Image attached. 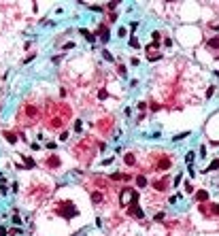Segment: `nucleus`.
I'll return each instance as SVG.
<instances>
[{
	"label": "nucleus",
	"instance_id": "f257e3e1",
	"mask_svg": "<svg viewBox=\"0 0 219 236\" xmlns=\"http://www.w3.org/2000/svg\"><path fill=\"white\" fill-rule=\"evenodd\" d=\"M138 198H141V194L136 192L134 187H130V185H128V187H123L121 192H119V206H121V208H126L130 202L138 200Z\"/></svg>",
	"mask_w": 219,
	"mask_h": 236
},
{
	"label": "nucleus",
	"instance_id": "f03ea898",
	"mask_svg": "<svg viewBox=\"0 0 219 236\" xmlns=\"http://www.w3.org/2000/svg\"><path fill=\"white\" fill-rule=\"evenodd\" d=\"M58 213L62 217H66V219H72V217L79 215V208L72 204V202H66V200H60L58 202Z\"/></svg>",
	"mask_w": 219,
	"mask_h": 236
},
{
	"label": "nucleus",
	"instance_id": "7ed1b4c3",
	"mask_svg": "<svg viewBox=\"0 0 219 236\" xmlns=\"http://www.w3.org/2000/svg\"><path fill=\"white\" fill-rule=\"evenodd\" d=\"M172 168V158L168 155V153H160L158 160H156V164H153V170L156 172H166Z\"/></svg>",
	"mask_w": 219,
	"mask_h": 236
},
{
	"label": "nucleus",
	"instance_id": "20e7f679",
	"mask_svg": "<svg viewBox=\"0 0 219 236\" xmlns=\"http://www.w3.org/2000/svg\"><path fill=\"white\" fill-rule=\"evenodd\" d=\"M126 211H128V215H130V217H136L138 221H145V211L141 208V202H138V200L130 202V204L126 206Z\"/></svg>",
	"mask_w": 219,
	"mask_h": 236
},
{
	"label": "nucleus",
	"instance_id": "39448f33",
	"mask_svg": "<svg viewBox=\"0 0 219 236\" xmlns=\"http://www.w3.org/2000/svg\"><path fill=\"white\" fill-rule=\"evenodd\" d=\"M151 187L156 189L158 194H164V192H166V189L170 187V177H168V175H164L162 179H156V181H151Z\"/></svg>",
	"mask_w": 219,
	"mask_h": 236
},
{
	"label": "nucleus",
	"instance_id": "423d86ee",
	"mask_svg": "<svg viewBox=\"0 0 219 236\" xmlns=\"http://www.w3.org/2000/svg\"><path fill=\"white\" fill-rule=\"evenodd\" d=\"M96 39H100V43H108L111 41V30H108V24H98L96 28Z\"/></svg>",
	"mask_w": 219,
	"mask_h": 236
},
{
	"label": "nucleus",
	"instance_id": "0eeeda50",
	"mask_svg": "<svg viewBox=\"0 0 219 236\" xmlns=\"http://www.w3.org/2000/svg\"><path fill=\"white\" fill-rule=\"evenodd\" d=\"M45 166H47V168H51V170H56V168H60V166H62V160L56 155V153H51V155H49L47 160H45Z\"/></svg>",
	"mask_w": 219,
	"mask_h": 236
},
{
	"label": "nucleus",
	"instance_id": "6e6552de",
	"mask_svg": "<svg viewBox=\"0 0 219 236\" xmlns=\"http://www.w3.org/2000/svg\"><path fill=\"white\" fill-rule=\"evenodd\" d=\"M108 181H113V183H117V181H121V183H128V181H132V175H123V172H113V175L108 177Z\"/></svg>",
	"mask_w": 219,
	"mask_h": 236
},
{
	"label": "nucleus",
	"instance_id": "1a4fd4ad",
	"mask_svg": "<svg viewBox=\"0 0 219 236\" xmlns=\"http://www.w3.org/2000/svg\"><path fill=\"white\" fill-rule=\"evenodd\" d=\"M208 198H211V196H208V192H206V189H198V192L194 194V200H196L198 204H204V202H208Z\"/></svg>",
	"mask_w": 219,
	"mask_h": 236
},
{
	"label": "nucleus",
	"instance_id": "9d476101",
	"mask_svg": "<svg viewBox=\"0 0 219 236\" xmlns=\"http://www.w3.org/2000/svg\"><path fill=\"white\" fill-rule=\"evenodd\" d=\"M123 164H126L128 168H132V166L136 164V153H134V151H128L126 155H123Z\"/></svg>",
	"mask_w": 219,
	"mask_h": 236
},
{
	"label": "nucleus",
	"instance_id": "9b49d317",
	"mask_svg": "<svg viewBox=\"0 0 219 236\" xmlns=\"http://www.w3.org/2000/svg\"><path fill=\"white\" fill-rule=\"evenodd\" d=\"M206 49H208V51H219V34L206 41Z\"/></svg>",
	"mask_w": 219,
	"mask_h": 236
},
{
	"label": "nucleus",
	"instance_id": "f8f14e48",
	"mask_svg": "<svg viewBox=\"0 0 219 236\" xmlns=\"http://www.w3.org/2000/svg\"><path fill=\"white\" fill-rule=\"evenodd\" d=\"M136 187H138V189H145V187H147L149 185V179L147 177H145V175H136Z\"/></svg>",
	"mask_w": 219,
	"mask_h": 236
},
{
	"label": "nucleus",
	"instance_id": "ddd939ff",
	"mask_svg": "<svg viewBox=\"0 0 219 236\" xmlns=\"http://www.w3.org/2000/svg\"><path fill=\"white\" fill-rule=\"evenodd\" d=\"M79 34H81V36H83V39H85V41H89V43H92V45L96 43V34H92V32H89L87 28H81V30H79Z\"/></svg>",
	"mask_w": 219,
	"mask_h": 236
},
{
	"label": "nucleus",
	"instance_id": "4468645a",
	"mask_svg": "<svg viewBox=\"0 0 219 236\" xmlns=\"http://www.w3.org/2000/svg\"><path fill=\"white\" fill-rule=\"evenodd\" d=\"M89 198H92V202H94V204H102V202H104V194H102V192H98V189L89 194Z\"/></svg>",
	"mask_w": 219,
	"mask_h": 236
},
{
	"label": "nucleus",
	"instance_id": "2eb2a0df",
	"mask_svg": "<svg viewBox=\"0 0 219 236\" xmlns=\"http://www.w3.org/2000/svg\"><path fill=\"white\" fill-rule=\"evenodd\" d=\"M213 170H219V158H217V160H213L211 164H208V168H204L202 172L206 175V172H213Z\"/></svg>",
	"mask_w": 219,
	"mask_h": 236
},
{
	"label": "nucleus",
	"instance_id": "dca6fc26",
	"mask_svg": "<svg viewBox=\"0 0 219 236\" xmlns=\"http://www.w3.org/2000/svg\"><path fill=\"white\" fill-rule=\"evenodd\" d=\"M128 45H130L132 49H141V43H138L136 36H130V39H128Z\"/></svg>",
	"mask_w": 219,
	"mask_h": 236
},
{
	"label": "nucleus",
	"instance_id": "f3484780",
	"mask_svg": "<svg viewBox=\"0 0 219 236\" xmlns=\"http://www.w3.org/2000/svg\"><path fill=\"white\" fill-rule=\"evenodd\" d=\"M189 134H191L189 130H185V132H179V134H175V136H172V140H175V143H177V140H183V138H187Z\"/></svg>",
	"mask_w": 219,
	"mask_h": 236
},
{
	"label": "nucleus",
	"instance_id": "a211bd4d",
	"mask_svg": "<svg viewBox=\"0 0 219 236\" xmlns=\"http://www.w3.org/2000/svg\"><path fill=\"white\" fill-rule=\"evenodd\" d=\"M24 166H26V168H36V162H34L32 158L26 155V158H24Z\"/></svg>",
	"mask_w": 219,
	"mask_h": 236
},
{
	"label": "nucleus",
	"instance_id": "6ab92c4d",
	"mask_svg": "<svg viewBox=\"0 0 219 236\" xmlns=\"http://www.w3.org/2000/svg\"><path fill=\"white\" fill-rule=\"evenodd\" d=\"M81 130H83V119H81V117H77V119H75V132L81 134Z\"/></svg>",
	"mask_w": 219,
	"mask_h": 236
},
{
	"label": "nucleus",
	"instance_id": "aec40b11",
	"mask_svg": "<svg viewBox=\"0 0 219 236\" xmlns=\"http://www.w3.org/2000/svg\"><path fill=\"white\" fill-rule=\"evenodd\" d=\"M4 134V138L9 140V143H17V134L15 132H2Z\"/></svg>",
	"mask_w": 219,
	"mask_h": 236
},
{
	"label": "nucleus",
	"instance_id": "412c9836",
	"mask_svg": "<svg viewBox=\"0 0 219 236\" xmlns=\"http://www.w3.org/2000/svg\"><path fill=\"white\" fill-rule=\"evenodd\" d=\"M172 45H175V43H172V39H170V36H164V39H162V47H166V49H170V47H172Z\"/></svg>",
	"mask_w": 219,
	"mask_h": 236
},
{
	"label": "nucleus",
	"instance_id": "4be33fe9",
	"mask_svg": "<svg viewBox=\"0 0 219 236\" xmlns=\"http://www.w3.org/2000/svg\"><path fill=\"white\" fill-rule=\"evenodd\" d=\"M102 58H104L106 62H113V60H115V58H113V53L108 51V49H102Z\"/></svg>",
	"mask_w": 219,
	"mask_h": 236
},
{
	"label": "nucleus",
	"instance_id": "5701e85b",
	"mask_svg": "<svg viewBox=\"0 0 219 236\" xmlns=\"http://www.w3.org/2000/svg\"><path fill=\"white\" fill-rule=\"evenodd\" d=\"M206 153H208V149H206V145H200V149H198V155H200V158H202V160H204V158H206Z\"/></svg>",
	"mask_w": 219,
	"mask_h": 236
},
{
	"label": "nucleus",
	"instance_id": "b1692460",
	"mask_svg": "<svg viewBox=\"0 0 219 236\" xmlns=\"http://www.w3.org/2000/svg\"><path fill=\"white\" fill-rule=\"evenodd\" d=\"M117 17H119V15H117L115 11H113V13H108V17H106V24H115V21H117Z\"/></svg>",
	"mask_w": 219,
	"mask_h": 236
},
{
	"label": "nucleus",
	"instance_id": "393cba45",
	"mask_svg": "<svg viewBox=\"0 0 219 236\" xmlns=\"http://www.w3.org/2000/svg\"><path fill=\"white\" fill-rule=\"evenodd\" d=\"M183 189H185V194H194V185H191L189 181H185V183H183Z\"/></svg>",
	"mask_w": 219,
	"mask_h": 236
},
{
	"label": "nucleus",
	"instance_id": "a878e982",
	"mask_svg": "<svg viewBox=\"0 0 219 236\" xmlns=\"http://www.w3.org/2000/svg\"><path fill=\"white\" fill-rule=\"evenodd\" d=\"M215 89H217L215 85H211V87H208V89H206V100H211V98L215 96Z\"/></svg>",
	"mask_w": 219,
	"mask_h": 236
},
{
	"label": "nucleus",
	"instance_id": "bb28decb",
	"mask_svg": "<svg viewBox=\"0 0 219 236\" xmlns=\"http://www.w3.org/2000/svg\"><path fill=\"white\" fill-rule=\"evenodd\" d=\"M194 160H196V153H194V151H189L187 155H185V162H187V164L191 166V162H194Z\"/></svg>",
	"mask_w": 219,
	"mask_h": 236
},
{
	"label": "nucleus",
	"instance_id": "cd10ccee",
	"mask_svg": "<svg viewBox=\"0 0 219 236\" xmlns=\"http://www.w3.org/2000/svg\"><path fill=\"white\" fill-rule=\"evenodd\" d=\"M117 4H119V2H115V0H111V2H106V4H104V9H108V11L113 13V9H117Z\"/></svg>",
	"mask_w": 219,
	"mask_h": 236
},
{
	"label": "nucleus",
	"instance_id": "c85d7f7f",
	"mask_svg": "<svg viewBox=\"0 0 219 236\" xmlns=\"http://www.w3.org/2000/svg\"><path fill=\"white\" fill-rule=\"evenodd\" d=\"M98 98H100V100H106V98H108V92H106L104 87H102V89L98 92Z\"/></svg>",
	"mask_w": 219,
	"mask_h": 236
},
{
	"label": "nucleus",
	"instance_id": "c756f323",
	"mask_svg": "<svg viewBox=\"0 0 219 236\" xmlns=\"http://www.w3.org/2000/svg\"><path fill=\"white\" fill-rule=\"evenodd\" d=\"M164 219H166V215H164V213H158L156 217H153V221H156V223H162Z\"/></svg>",
	"mask_w": 219,
	"mask_h": 236
},
{
	"label": "nucleus",
	"instance_id": "7c9ffc66",
	"mask_svg": "<svg viewBox=\"0 0 219 236\" xmlns=\"http://www.w3.org/2000/svg\"><path fill=\"white\" fill-rule=\"evenodd\" d=\"M147 58H149V62H158V60H162V53H151Z\"/></svg>",
	"mask_w": 219,
	"mask_h": 236
},
{
	"label": "nucleus",
	"instance_id": "2f4dec72",
	"mask_svg": "<svg viewBox=\"0 0 219 236\" xmlns=\"http://www.w3.org/2000/svg\"><path fill=\"white\" fill-rule=\"evenodd\" d=\"M149 108H151V111H153V113H158V111H160V108H162V106H160L158 102H153V100H151V102H149Z\"/></svg>",
	"mask_w": 219,
	"mask_h": 236
},
{
	"label": "nucleus",
	"instance_id": "473e14b6",
	"mask_svg": "<svg viewBox=\"0 0 219 236\" xmlns=\"http://www.w3.org/2000/svg\"><path fill=\"white\" fill-rule=\"evenodd\" d=\"M62 49H64V51H68V49H75V43H72V41L64 43V45H62Z\"/></svg>",
	"mask_w": 219,
	"mask_h": 236
},
{
	"label": "nucleus",
	"instance_id": "72a5a7b5",
	"mask_svg": "<svg viewBox=\"0 0 219 236\" xmlns=\"http://www.w3.org/2000/svg\"><path fill=\"white\" fill-rule=\"evenodd\" d=\"M11 221H13L15 225H21V217H19V215H17V213H15V215L11 217Z\"/></svg>",
	"mask_w": 219,
	"mask_h": 236
},
{
	"label": "nucleus",
	"instance_id": "f704fd0d",
	"mask_svg": "<svg viewBox=\"0 0 219 236\" xmlns=\"http://www.w3.org/2000/svg\"><path fill=\"white\" fill-rule=\"evenodd\" d=\"M117 72H119V75H121V77H126V75H128V68L119 64V66H117Z\"/></svg>",
	"mask_w": 219,
	"mask_h": 236
},
{
	"label": "nucleus",
	"instance_id": "c9c22d12",
	"mask_svg": "<svg viewBox=\"0 0 219 236\" xmlns=\"http://www.w3.org/2000/svg\"><path fill=\"white\" fill-rule=\"evenodd\" d=\"M138 64H141V60L132 56V58H130V66H134V68H136V66H138Z\"/></svg>",
	"mask_w": 219,
	"mask_h": 236
},
{
	"label": "nucleus",
	"instance_id": "e433bc0d",
	"mask_svg": "<svg viewBox=\"0 0 219 236\" xmlns=\"http://www.w3.org/2000/svg\"><path fill=\"white\" fill-rule=\"evenodd\" d=\"M181 181H183V177H181V175H177V177H175V181H172V183H175L172 187H179V185H181Z\"/></svg>",
	"mask_w": 219,
	"mask_h": 236
},
{
	"label": "nucleus",
	"instance_id": "4c0bfd02",
	"mask_svg": "<svg viewBox=\"0 0 219 236\" xmlns=\"http://www.w3.org/2000/svg\"><path fill=\"white\" fill-rule=\"evenodd\" d=\"M179 198H181L179 194H177V196H170V198H168V202H170V204H177V202H179Z\"/></svg>",
	"mask_w": 219,
	"mask_h": 236
},
{
	"label": "nucleus",
	"instance_id": "58836bf2",
	"mask_svg": "<svg viewBox=\"0 0 219 236\" xmlns=\"http://www.w3.org/2000/svg\"><path fill=\"white\" fill-rule=\"evenodd\" d=\"M147 106H149L147 102H138V104H136V108H138V111H141V113H143V111H145V108H147Z\"/></svg>",
	"mask_w": 219,
	"mask_h": 236
},
{
	"label": "nucleus",
	"instance_id": "ea45409f",
	"mask_svg": "<svg viewBox=\"0 0 219 236\" xmlns=\"http://www.w3.org/2000/svg\"><path fill=\"white\" fill-rule=\"evenodd\" d=\"M9 234H11V236H17V234H21V228H13V230L9 232Z\"/></svg>",
	"mask_w": 219,
	"mask_h": 236
},
{
	"label": "nucleus",
	"instance_id": "a19ab883",
	"mask_svg": "<svg viewBox=\"0 0 219 236\" xmlns=\"http://www.w3.org/2000/svg\"><path fill=\"white\" fill-rule=\"evenodd\" d=\"M60 140H68V130H64V132L60 134Z\"/></svg>",
	"mask_w": 219,
	"mask_h": 236
},
{
	"label": "nucleus",
	"instance_id": "79ce46f5",
	"mask_svg": "<svg viewBox=\"0 0 219 236\" xmlns=\"http://www.w3.org/2000/svg\"><path fill=\"white\" fill-rule=\"evenodd\" d=\"M136 28H138V21H130V30H132V32H134V30H136Z\"/></svg>",
	"mask_w": 219,
	"mask_h": 236
},
{
	"label": "nucleus",
	"instance_id": "37998d69",
	"mask_svg": "<svg viewBox=\"0 0 219 236\" xmlns=\"http://www.w3.org/2000/svg\"><path fill=\"white\" fill-rule=\"evenodd\" d=\"M56 147H58V143H47V149H51V151H53Z\"/></svg>",
	"mask_w": 219,
	"mask_h": 236
},
{
	"label": "nucleus",
	"instance_id": "c03bdc74",
	"mask_svg": "<svg viewBox=\"0 0 219 236\" xmlns=\"http://www.w3.org/2000/svg\"><path fill=\"white\" fill-rule=\"evenodd\" d=\"M11 189H13V192H17V189H19V183H17V181H15V183H11Z\"/></svg>",
	"mask_w": 219,
	"mask_h": 236
},
{
	"label": "nucleus",
	"instance_id": "a18cd8bd",
	"mask_svg": "<svg viewBox=\"0 0 219 236\" xmlns=\"http://www.w3.org/2000/svg\"><path fill=\"white\" fill-rule=\"evenodd\" d=\"M117 34H119V36H126V34H128V30H126V28H119V32H117Z\"/></svg>",
	"mask_w": 219,
	"mask_h": 236
},
{
	"label": "nucleus",
	"instance_id": "49530a36",
	"mask_svg": "<svg viewBox=\"0 0 219 236\" xmlns=\"http://www.w3.org/2000/svg\"><path fill=\"white\" fill-rule=\"evenodd\" d=\"M4 234H6V230L2 228V225H0V236H4Z\"/></svg>",
	"mask_w": 219,
	"mask_h": 236
},
{
	"label": "nucleus",
	"instance_id": "de8ad7c7",
	"mask_svg": "<svg viewBox=\"0 0 219 236\" xmlns=\"http://www.w3.org/2000/svg\"><path fill=\"white\" fill-rule=\"evenodd\" d=\"M215 77H219V70H215Z\"/></svg>",
	"mask_w": 219,
	"mask_h": 236
},
{
	"label": "nucleus",
	"instance_id": "09e8293b",
	"mask_svg": "<svg viewBox=\"0 0 219 236\" xmlns=\"http://www.w3.org/2000/svg\"><path fill=\"white\" fill-rule=\"evenodd\" d=\"M217 60H219V56H217Z\"/></svg>",
	"mask_w": 219,
	"mask_h": 236
}]
</instances>
